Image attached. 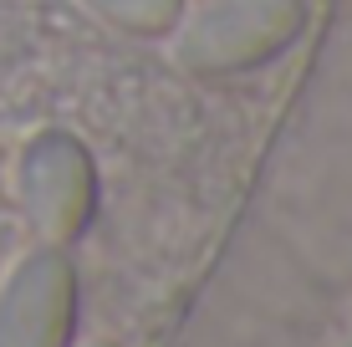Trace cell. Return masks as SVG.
Listing matches in <instances>:
<instances>
[{
	"label": "cell",
	"instance_id": "cell-5",
	"mask_svg": "<svg viewBox=\"0 0 352 347\" xmlns=\"http://www.w3.org/2000/svg\"><path fill=\"white\" fill-rule=\"evenodd\" d=\"M82 347H118V342H107V337H92V342H82Z\"/></svg>",
	"mask_w": 352,
	"mask_h": 347
},
{
	"label": "cell",
	"instance_id": "cell-1",
	"mask_svg": "<svg viewBox=\"0 0 352 347\" xmlns=\"http://www.w3.org/2000/svg\"><path fill=\"white\" fill-rule=\"evenodd\" d=\"M307 0H199L174 21V62L194 77H235L301 41Z\"/></svg>",
	"mask_w": 352,
	"mask_h": 347
},
{
	"label": "cell",
	"instance_id": "cell-2",
	"mask_svg": "<svg viewBox=\"0 0 352 347\" xmlns=\"http://www.w3.org/2000/svg\"><path fill=\"white\" fill-rule=\"evenodd\" d=\"M21 210L36 240L46 245H77L97 214V164L87 143L67 128H41L16 164Z\"/></svg>",
	"mask_w": 352,
	"mask_h": 347
},
{
	"label": "cell",
	"instance_id": "cell-4",
	"mask_svg": "<svg viewBox=\"0 0 352 347\" xmlns=\"http://www.w3.org/2000/svg\"><path fill=\"white\" fill-rule=\"evenodd\" d=\"M82 5L128 36H168L184 16V0H82Z\"/></svg>",
	"mask_w": 352,
	"mask_h": 347
},
{
	"label": "cell",
	"instance_id": "cell-3",
	"mask_svg": "<svg viewBox=\"0 0 352 347\" xmlns=\"http://www.w3.org/2000/svg\"><path fill=\"white\" fill-rule=\"evenodd\" d=\"M77 266L67 245L36 240L0 281V347H72Z\"/></svg>",
	"mask_w": 352,
	"mask_h": 347
}]
</instances>
